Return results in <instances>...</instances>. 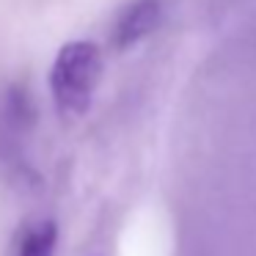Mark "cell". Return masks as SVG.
Listing matches in <instances>:
<instances>
[{"mask_svg":"<svg viewBox=\"0 0 256 256\" xmlns=\"http://www.w3.org/2000/svg\"><path fill=\"white\" fill-rule=\"evenodd\" d=\"M30 124H34V110H30L28 94L25 91L6 94L0 105V157L3 160H20Z\"/></svg>","mask_w":256,"mask_h":256,"instance_id":"obj_2","label":"cell"},{"mask_svg":"<svg viewBox=\"0 0 256 256\" xmlns=\"http://www.w3.org/2000/svg\"><path fill=\"white\" fill-rule=\"evenodd\" d=\"M160 22V0H135L116 17L113 25V44L118 50L138 44Z\"/></svg>","mask_w":256,"mask_h":256,"instance_id":"obj_3","label":"cell"},{"mask_svg":"<svg viewBox=\"0 0 256 256\" xmlns=\"http://www.w3.org/2000/svg\"><path fill=\"white\" fill-rule=\"evenodd\" d=\"M58 245V226L52 220H36L22 228L14 256H52Z\"/></svg>","mask_w":256,"mask_h":256,"instance_id":"obj_4","label":"cell"},{"mask_svg":"<svg viewBox=\"0 0 256 256\" xmlns=\"http://www.w3.org/2000/svg\"><path fill=\"white\" fill-rule=\"evenodd\" d=\"M102 52L91 42H69L58 50L50 69V91L64 118L83 116L102 80Z\"/></svg>","mask_w":256,"mask_h":256,"instance_id":"obj_1","label":"cell"}]
</instances>
